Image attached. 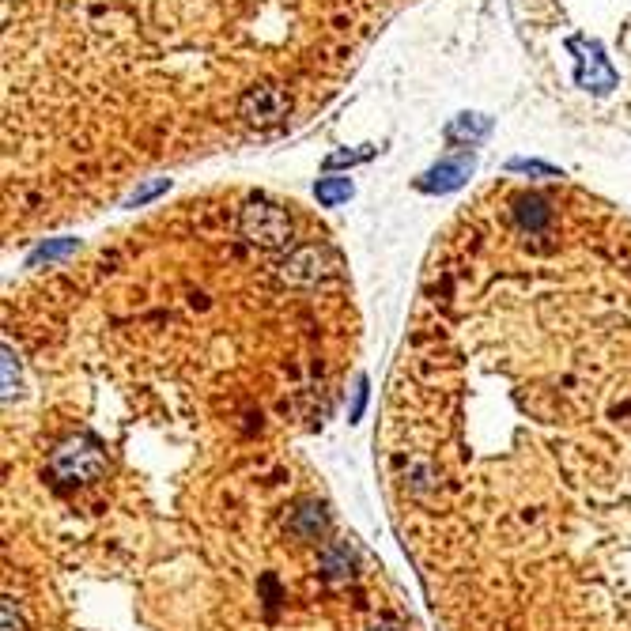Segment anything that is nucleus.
<instances>
[{"instance_id": "obj_1", "label": "nucleus", "mask_w": 631, "mask_h": 631, "mask_svg": "<svg viewBox=\"0 0 631 631\" xmlns=\"http://www.w3.org/2000/svg\"><path fill=\"white\" fill-rule=\"evenodd\" d=\"M84 4L4 0V27L27 31ZM390 12L386 0H152L50 133L4 167V186L27 182L46 155L31 182L46 186L38 208L76 186L84 212L87 186L110 197L148 163L273 133L337 91Z\"/></svg>"}, {"instance_id": "obj_2", "label": "nucleus", "mask_w": 631, "mask_h": 631, "mask_svg": "<svg viewBox=\"0 0 631 631\" xmlns=\"http://www.w3.org/2000/svg\"><path fill=\"white\" fill-rule=\"evenodd\" d=\"M50 473L53 480H65V484H87V480H99L106 473V454L103 446L87 435H76L65 446H57L50 454Z\"/></svg>"}, {"instance_id": "obj_3", "label": "nucleus", "mask_w": 631, "mask_h": 631, "mask_svg": "<svg viewBox=\"0 0 631 631\" xmlns=\"http://www.w3.org/2000/svg\"><path fill=\"white\" fill-rule=\"evenodd\" d=\"M469 174H473V155H465V159H446V163H439L427 178H420V189H427V193H446V189H458Z\"/></svg>"}, {"instance_id": "obj_4", "label": "nucleus", "mask_w": 631, "mask_h": 631, "mask_svg": "<svg viewBox=\"0 0 631 631\" xmlns=\"http://www.w3.org/2000/svg\"><path fill=\"white\" fill-rule=\"evenodd\" d=\"M348 197H352V182H348V178H322V182H318V201H322L325 208L341 205Z\"/></svg>"}, {"instance_id": "obj_5", "label": "nucleus", "mask_w": 631, "mask_h": 631, "mask_svg": "<svg viewBox=\"0 0 631 631\" xmlns=\"http://www.w3.org/2000/svg\"><path fill=\"white\" fill-rule=\"evenodd\" d=\"M458 133H469V137H473V133H488V121L484 118H477V121H469V118H461L458 125H450V137H458Z\"/></svg>"}, {"instance_id": "obj_6", "label": "nucleus", "mask_w": 631, "mask_h": 631, "mask_svg": "<svg viewBox=\"0 0 631 631\" xmlns=\"http://www.w3.org/2000/svg\"><path fill=\"white\" fill-rule=\"evenodd\" d=\"M363 405H367V382H356V401H352L348 420H359V416H363Z\"/></svg>"}, {"instance_id": "obj_7", "label": "nucleus", "mask_w": 631, "mask_h": 631, "mask_svg": "<svg viewBox=\"0 0 631 631\" xmlns=\"http://www.w3.org/2000/svg\"><path fill=\"white\" fill-rule=\"evenodd\" d=\"M371 631H401V628H390V624H378V628H371Z\"/></svg>"}]
</instances>
